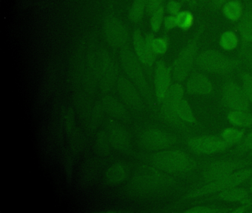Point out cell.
Masks as SVG:
<instances>
[{"instance_id": "obj_30", "label": "cell", "mask_w": 252, "mask_h": 213, "mask_svg": "<svg viewBox=\"0 0 252 213\" xmlns=\"http://www.w3.org/2000/svg\"><path fill=\"white\" fill-rule=\"evenodd\" d=\"M243 86L248 98L252 101V76L250 74H243Z\"/></svg>"}, {"instance_id": "obj_16", "label": "cell", "mask_w": 252, "mask_h": 213, "mask_svg": "<svg viewBox=\"0 0 252 213\" xmlns=\"http://www.w3.org/2000/svg\"><path fill=\"white\" fill-rule=\"evenodd\" d=\"M237 167V164L233 162H220L209 167L206 172L205 178L208 180H217L231 174Z\"/></svg>"}, {"instance_id": "obj_32", "label": "cell", "mask_w": 252, "mask_h": 213, "mask_svg": "<svg viewBox=\"0 0 252 213\" xmlns=\"http://www.w3.org/2000/svg\"><path fill=\"white\" fill-rule=\"evenodd\" d=\"M163 24H164L165 28L168 31L173 29L175 27H177L176 16H173V15H169V16H166L164 21H163Z\"/></svg>"}, {"instance_id": "obj_34", "label": "cell", "mask_w": 252, "mask_h": 213, "mask_svg": "<svg viewBox=\"0 0 252 213\" xmlns=\"http://www.w3.org/2000/svg\"><path fill=\"white\" fill-rule=\"evenodd\" d=\"M218 210H213V209L208 208V207H194V208L188 210L187 213H216Z\"/></svg>"}, {"instance_id": "obj_15", "label": "cell", "mask_w": 252, "mask_h": 213, "mask_svg": "<svg viewBox=\"0 0 252 213\" xmlns=\"http://www.w3.org/2000/svg\"><path fill=\"white\" fill-rule=\"evenodd\" d=\"M129 167L125 163H114L106 170L104 179L108 184H120L126 180L129 176Z\"/></svg>"}, {"instance_id": "obj_25", "label": "cell", "mask_w": 252, "mask_h": 213, "mask_svg": "<svg viewBox=\"0 0 252 213\" xmlns=\"http://www.w3.org/2000/svg\"><path fill=\"white\" fill-rule=\"evenodd\" d=\"M152 49L155 54H164L167 50V41L164 38H154L151 35L147 36Z\"/></svg>"}, {"instance_id": "obj_10", "label": "cell", "mask_w": 252, "mask_h": 213, "mask_svg": "<svg viewBox=\"0 0 252 213\" xmlns=\"http://www.w3.org/2000/svg\"><path fill=\"white\" fill-rule=\"evenodd\" d=\"M189 145L194 152L200 153H213L223 150L229 143L225 140L213 136L196 137L189 142Z\"/></svg>"}, {"instance_id": "obj_14", "label": "cell", "mask_w": 252, "mask_h": 213, "mask_svg": "<svg viewBox=\"0 0 252 213\" xmlns=\"http://www.w3.org/2000/svg\"><path fill=\"white\" fill-rule=\"evenodd\" d=\"M133 44L138 59L147 66H152L155 60V53L148 38H143L139 31H135L133 35Z\"/></svg>"}, {"instance_id": "obj_36", "label": "cell", "mask_w": 252, "mask_h": 213, "mask_svg": "<svg viewBox=\"0 0 252 213\" xmlns=\"http://www.w3.org/2000/svg\"><path fill=\"white\" fill-rule=\"evenodd\" d=\"M244 146L248 149H252V132L245 139Z\"/></svg>"}, {"instance_id": "obj_4", "label": "cell", "mask_w": 252, "mask_h": 213, "mask_svg": "<svg viewBox=\"0 0 252 213\" xmlns=\"http://www.w3.org/2000/svg\"><path fill=\"white\" fill-rule=\"evenodd\" d=\"M200 31L195 38H193L178 55L173 65V76L175 81H181L185 79L192 69L194 62L197 60V44L200 38Z\"/></svg>"}, {"instance_id": "obj_17", "label": "cell", "mask_w": 252, "mask_h": 213, "mask_svg": "<svg viewBox=\"0 0 252 213\" xmlns=\"http://www.w3.org/2000/svg\"><path fill=\"white\" fill-rule=\"evenodd\" d=\"M237 28L243 42L252 44V7L245 10L237 22Z\"/></svg>"}, {"instance_id": "obj_21", "label": "cell", "mask_w": 252, "mask_h": 213, "mask_svg": "<svg viewBox=\"0 0 252 213\" xmlns=\"http://www.w3.org/2000/svg\"><path fill=\"white\" fill-rule=\"evenodd\" d=\"M175 16H176L177 27L183 31H188L194 25V15L189 10H181Z\"/></svg>"}, {"instance_id": "obj_31", "label": "cell", "mask_w": 252, "mask_h": 213, "mask_svg": "<svg viewBox=\"0 0 252 213\" xmlns=\"http://www.w3.org/2000/svg\"><path fill=\"white\" fill-rule=\"evenodd\" d=\"M181 7H182V4L175 0H171L166 5L168 12L170 13V15H173V16H176L181 11Z\"/></svg>"}, {"instance_id": "obj_29", "label": "cell", "mask_w": 252, "mask_h": 213, "mask_svg": "<svg viewBox=\"0 0 252 213\" xmlns=\"http://www.w3.org/2000/svg\"><path fill=\"white\" fill-rule=\"evenodd\" d=\"M163 22V7H160L153 13L151 19L152 29L155 32H158L160 29L162 23Z\"/></svg>"}, {"instance_id": "obj_28", "label": "cell", "mask_w": 252, "mask_h": 213, "mask_svg": "<svg viewBox=\"0 0 252 213\" xmlns=\"http://www.w3.org/2000/svg\"><path fill=\"white\" fill-rule=\"evenodd\" d=\"M243 136V131H240V130H236V129L234 128L226 129L222 133V138L229 144L238 142Z\"/></svg>"}, {"instance_id": "obj_37", "label": "cell", "mask_w": 252, "mask_h": 213, "mask_svg": "<svg viewBox=\"0 0 252 213\" xmlns=\"http://www.w3.org/2000/svg\"><path fill=\"white\" fill-rule=\"evenodd\" d=\"M245 55H246V57H247L248 60H249V63H250L252 68V51L246 50V51H245Z\"/></svg>"}, {"instance_id": "obj_35", "label": "cell", "mask_w": 252, "mask_h": 213, "mask_svg": "<svg viewBox=\"0 0 252 213\" xmlns=\"http://www.w3.org/2000/svg\"><path fill=\"white\" fill-rule=\"evenodd\" d=\"M231 0H211V7L215 10H220L222 6Z\"/></svg>"}, {"instance_id": "obj_9", "label": "cell", "mask_w": 252, "mask_h": 213, "mask_svg": "<svg viewBox=\"0 0 252 213\" xmlns=\"http://www.w3.org/2000/svg\"><path fill=\"white\" fill-rule=\"evenodd\" d=\"M183 96V89L180 84L171 86L163 100L162 115L166 121L171 123L178 122L177 106L181 102Z\"/></svg>"}, {"instance_id": "obj_38", "label": "cell", "mask_w": 252, "mask_h": 213, "mask_svg": "<svg viewBox=\"0 0 252 213\" xmlns=\"http://www.w3.org/2000/svg\"><path fill=\"white\" fill-rule=\"evenodd\" d=\"M199 1H200V2L202 3V4H205V3L207 2V1H209V0H199Z\"/></svg>"}, {"instance_id": "obj_19", "label": "cell", "mask_w": 252, "mask_h": 213, "mask_svg": "<svg viewBox=\"0 0 252 213\" xmlns=\"http://www.w3.org/2000/svg\"><path fill=\"white\" fill-rule=\"evenodd\" d=\"M224 16L231 22H238L243 16L244 10L240 0H231L222 7Z\"/></svg>"}, {"instance_id": "obj_8", "label": "cell", "mask_w": 252, "mask_h": 213, "mask_svg": "<svg viewBox=\"0 0 252 213\" xmlns=\"http://www.w3.org/2000/svg\"><path fill=\"white\" fill-rule=\"evenodd\" d=\"M251 173H252V170H244V171L237 172L234 174L228 175L222 178L215 180V182L202 188L200 190L193 192L191 196H201V195L218 192V191L231 189L246 180L250 176Z\"/></svg>"}, {"instance_id": "obj_24", "label": "cell", "mask_w": 252, "mask_h": 213, "mask_svg": "<svg viewBox=\"0 0 252 213\" xmlns=\"http://www.w3.org/2000/svg\"><path fill=\"white\" fill-rule=\"evenodd\" d=\"M177 113H178V117L184 121H189V122H193L194 121L192 111L186 101L181 100L179 102L177 106Z\"/></svg>"}, {"instance_id": "obj_12", "label": "cell", "mask_w": 252, "mask_h": 213, "mask_svg": "<svg viewBox=\"0 0 252 213\" xmlns=\"http://www.w3.org/2000/svg\"><path fill=\"white\" fill-rule=\"evenodd\" d=\"M101 105L104 112H107L115 119L126 122L130 118L127 106L122 101L119 100L114 96L110 95L103 96Z\"/></svg>"}, {"instance_id": "obj_3", "label": "cell", "mask_w": 252, "mask_h": 213, "mask_svg": "<svg viewBox=\"0 0 252 213\" xmlns=\"http://www.w3.org/2000/svg\"><path fill=\"white\" fill-rule=\"evenodd\" d=\"M121 61L124 70L136 86L143 98L147 102H151L150 89L136 56L130 50L125 49L121 53Z\"/></svg>"}, {"instance_id": "obj_5", "label": "cell", "mask_w": 252, "mask_h": 213, "mask_svg": "<svg viewBox=\"0 0 252 213\" xmlns=\"http://www.w3.org/2000/svg\"><path fill=\"white\" fill-rule=\"evenodd\" d=\"M106 129L113 149L123 155L131 153L132 141L130 134L123 124L115 118H110L107 121Z\"/></svg>"}, {"instance_id": "obj_27", "label": "cell", "mask_w": 252, "mask_h": 213, "mask_svg": "<svg viewBox=\"0 0 252 213\" xmlns=\"http://www.w3.org/2000/svg\"><path fill=\"white\" fill-rule=\"evenodd\" d=\"M146 0H135L129 13V17L134 22L140 20L144 13Z\"/></svg>"}, {"instance_id": "obj_23", "label": "cell", "mask_w": 252, "mask_h": 213, "mask_svg": "<svg viewBox=\"0 0 252 213\" xmlns=\"http://www.w3.org/2000/svg\"><path fill=\"white\" fill-rule=\"evenodd\" d=\"M228 119L232 124L238 126H249L252 123V115L241 110L230 112Z\"/></svg>"}, {"instance_id": "obj_13", "label": "cell", "mask_w": 252, "mask_h": 213, "mask_svg": "<svg viewBox=\"0 0 252 213\" xmlns=\"http://www.w3.org/2000/svg\"><path fill=\"white\" fill-rule=\"evenodd\" d=\"M156 96L159 102H162L166 96L171 82L170 69L163 62H159L155 73Z\"/></svg>"}, {"instance_id": "obj_11", "label": "cell", "mask_w": 252, "mask_h": 213, "mask_svg": "<svg viewBox=\"0 0 252 213\" xmlns=\"http://www.w3.org/2000/svg\"><path fill=\"white\" fill-rule=\"evenodd\" d=\"M223 97L227 105L235 110H246L249 106L247 95L243 89L235 83H229L224 87Z\"/></svg>"}, {"instance_id": "obj_6", "label": "cell", "mask_w": 252, "mask_h": 213, "mask_svg": "<svg viewBox=\"0 0 252 213\" xmlns=\"http://www.w3.org/2000/svg\"><path fill=\"white\" fill-rule=\"evenodd\" d=\"M117 90L122 102L128 108L137 112L144 109L142 95L134 83L125 77H120L118 80Z\"/></svg>"}, {"instance_id": "obj_22", "label": "cell", "mask_w": 252, "mask_h": 213, "mask_svg": "<svg viewBox=\"0 0 252 213\" xmlns=\"http://www.w3.org/2000/svg\"><path fill=\"white\" fill-rule=\"evenodd\" d=\"M239 39L237 34L231 31H226L221 36L220 44L225 50H234L238 45Z\"/></svg>"}, {"instance_id": "obj_1", "label": "cell", "mask_w": 252, "mask_h": 213, "mask_svg": "<svg viewBox=\"0 0 252 213\" xmlns=\"http://www.w3.org/2000/svg\"><path fill=\"white\" fill-rule=\"evenodd\" d=\"M152 165L168 173L184 172L192 168L193 161L188 155L180 151H162L150 156Z\"/></svg>"}, {"instance_id": "obj_18", "label": "cell", "mask_w": 252, "mask_h": 213, "mask_svg": "<svg viewBox=\"0 0 252 213\" xmlns=\"http://www.w3.org/2000/svg\"><path fill=\"white\" fill-rule=\"evenodd\" d=\"M187 89L191 93L207 94L212 89L211 81L202 74H196L191 77L187 84Z\"/></svg>"}, {"instance_id": "obj_40", "label": "cell", "mask_w": 252, "mask_h": 213, "mask_svg": "<svg viewBox=\"0 0 252 213\" xmlns=\"http://www.w3.org/2000/svg\"><path fill=\"white\" fill-rule=\"evenodd\" d=\"M251 189H252V183H251Z\"/></svg>"}, {"instance_id": "obj_7", "label": "cell", "mask_w": 252, "mask_h": 213, "mask_svg": "<svg viewBox=\"0 0 252 213\" xmlns=\"http://www.w3.org/2000/svg\"><path fill=\"white\" fill-rule=\"evenodd\" d=\"M175 139L169 133L156 129L144 130L138 136V143L148 150L164 149L175 143Z\"/></svg>"}, {"instance_id": "obj_33", "label": "cell", "mask_w": 252, "mask_h": 213, "mask_svg": "<svg viewBox=\"0 0 252 213\" xmlns=\"http://www.w3.org/2000/svg\"><path fill=\"white\" fill-rule=\"evenodd\" d=\"M147 7V11L153 14L156 10L162 7L161 1L160 0H150Z\"/></svg>"}, {"instance_id": "obj_2", "label": "cell", "mask_w": 252, "mask_h": 213, "mask_svg": "<svg viewBox=\"0 0 252 213\" xmlns=\"http://www.w3.org/2000/svg\"><path fill=\"white\" fill-rule=\"evenodd\" d=\"M197 66L212 73L226 74L232 72L237 64L232 59L217 50L202 52L196 60Z\"/></svg>"}, {"instance_id": "obj_26", "label": "cell", "mask_w": 252, "mask_h": 213, "mask_svg": "<svg viewBox=\"0 0 252 213\" xmlns=\"http://www.w3.org/2000/svg\"><path fill=\"white\" fill-rule=\"evenodd\" d=\"M247 192L243 189H229L220 194L222 199L228 201H240L246 198Z\"/></svg>"}, {"instance_id": "obj_20", "label": "cell", "mask_w": 252, "mask_h": 213, "mask_svg": "<svg viewBox=\"0 0 252 213\" xmlns=\"http://www.w3.org/2000/svg\"><path fill=\"white\" fill-rule=\"evenodd\" d=\"M95 149L101 155H108L112 147L108 135L105 130H101L97 133L95 141Z\"/></svg>"}, {"instance_id": "obj_39", "label": "cell", "mask_w": 252, "mask_h": 213, "mask_svg": "<svg viewBox=\"0 0 252 213\" xmlns=\"http://www.w3.org/2000/svg\"><path fill=\"white\" fill-rule=\"evenodd\" d=\"M184 1H186V2L191 3L192 2L193 0H184Z\"/></svg>"}]
</instances>
